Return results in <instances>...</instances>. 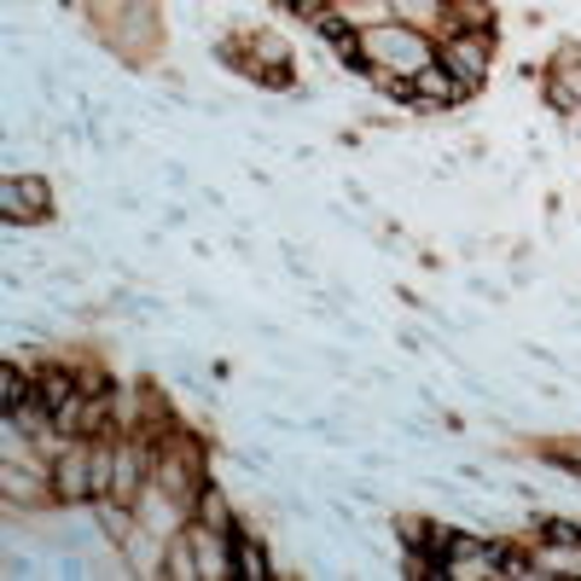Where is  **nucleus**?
Listing matches in <instances>:
<instances>
[{
  "label": "nucleus",
  "mask_w": 581,
  "mask_h": 581,
  "mask_svg": "<svg viewBox=\"0 0 581 581\" xmlns=\"http://www.w3.org/2000/svg\"><path fill=\"white\" fill-rule=\"evenodd\" d=\"M30 210H47V193H42V186H30V181H12L7 186V216L24 221Z\"/></svg>",
  "instance_id": "obj_5"
},
{
  "label": "nucleus",
  "mask_w": 581,
  "mask_h": 581,
  "mask_svg": "<svg viewBox=\"0 0 581 581\" xmlns=\"http://www.w3.org/2000/svg\"><path fill=\"white\" fill-rule=\"evenodd\" d=\"M355 65H372V70H384V77H407V82H414L425 65H437V53H430V42H425L419 30L384 24V30H367V42H361V53H355Z\"/></svg>",
  "instance_id": "obj_1"
},
{
  "label": "nucleus",
  "mask_w": 581,
  "mask_h": 581,
  "mask_svg": "<svg viewBox=\"0 0 581 581\" xmlns=\"http://www.w3.org/2000/svg\"><path fill=\"white\" fill-rule=\"evenodd\" d=\"M53 489H59L65 500H88V495H100V460H93L88 448H70V454H59Z\"/></svg>",
  "instance_id": "obj_3"
},
{
  "label": "nucleus",
  "mask_w": 581,
  "mask_h": 581,
  "mask_svg": "<svg viewBox=\"0 0 581 581\" xmlns=\"http://www.w3.org/2000/svg\"><path fill=\"white\" fill-rule=\"evenodd\" d=\"M140 477H146V460L135 454V448H123V454H117V472H111V495H117V500H135V495H140Z\"/></svg>",
  "instance_id": "obj_4"
},
{
  "label": "nucleus",
  "mask_w": 581,
  "mask_h": 581,
  "mask_svg": "<svg viewBox=\"0 0 581 581\" xmlns=\"http://www.w3.org/2000/svg\"><path fill=\"white\" fill-rule=\"evenodd\" d=\"M239 570L245 576H268V565H262V553H256V541L239 535Z\"/></svg>",
  "instance_id": "obj_7"
},
{
  "label": "nucleus",
  "mask_w": 581,
  "mask_h": 581,
  "mask_svg": "<svg viewBox=\"0 0 581 581\" xmlns=\"http://www.w3.org/2000/svg\"><path fill=\"white\" fill-rule=\"evenodd\" d=\"M390 7H396L402 18H414V24H430V18L442 12V0H390Z\"/></svg>",
  "instance_id": "obj_6"
},
{
  "label": "nucleus",
  "mask_w": 581,
  "mask_h": 581,
  "mask_svg": "<svg viewBox=\"0 0 581 581\" xmlns=\"http://www.w3.org/2000/svg\"><path fill=\"white\" fill-rule=\"evenodd\" d=\"M442 65L454 70L465 88L483 82V70H489V30H472V35H454V42L442 47Z\"/></svg>",
  "instance_id": "obj_2"
}]
</instances>
